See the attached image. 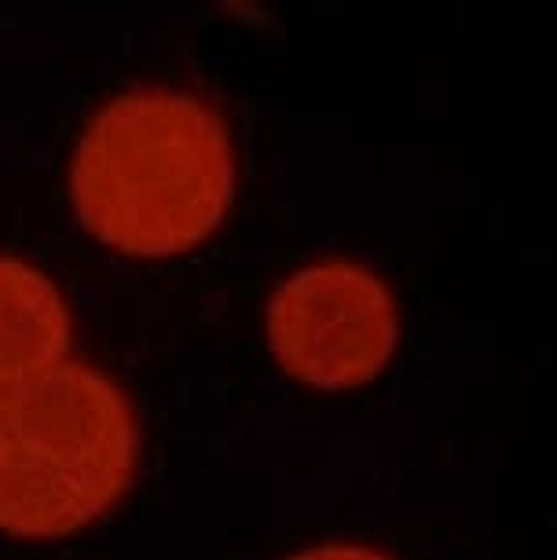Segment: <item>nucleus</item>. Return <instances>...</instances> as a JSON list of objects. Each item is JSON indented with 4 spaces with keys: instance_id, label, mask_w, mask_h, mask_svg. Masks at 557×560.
Segmentation results:
<instances>
[{
    "instance_id": "1",
    "label": "nucleus",
    "mask_w": 557,
    "mask_h": 560,
    "mask_svg": "<svg viewBox=\"0 0 557 560\" xmlns=\"http://www.w3.org/2000/svg\"><path fill=\"white\" fill-rule=\"evenodd\" d=\"M70 195L103 246L143 260L181 257L224 224L235 198L228 125L187 92H125L81 132Z\"/></svg>"
},
{
    "instance_id": "2",
    "label": "nucleus",
    "mask_w": 557,
    "mask_h": 560,
    "mask_svg": "<svg viewBox=\"0 0 557 560\" xmlns=\"http://www.w3.org/2000/svg\"><path fill=\"white\" fill-rule=\"evenodd\" d=\"M140 425L121 385L67 359L0 388V532L30 542L100 524L129 494Z\"/></svg>"
},
{
    "instance_id": "3",
    "label": "nucleus",
    "mask_w": 557,
    "mask_h": 560,
    "mask_svg": "<svg viewBox=\"0 0 557 560\" xmlns=\"http://www.w3.org/2000/svg\"><path fill=\"white\" fill-rule=\"evenodd\" d=\"M265 326L276 363L312 388L367 385L401 341L393 293L352 260H320L293 271L271 293Z\"/></svg>"
},
{
    "instance_id": "4",
    "label": "nucleus",
    "mask_w": 557,
    "mask_h": 560,
    "mask_svg": "<svg viewBox=\"0 0 557 560\" xmlns=\"http://www.w3.org/2000/svg\"><path fill=\"white\" fill-rule=\"evenodd\" d=\"M70 345L73 319L56 282L34 264L0 257V388L62 366Z\"/></svg>"
},
{
    "instance_id": "5",
    "label": "nucleus",
    "mask_w": 557,
    "mask_h": 560,
    "mask_svg": "<svg viewBox=\"0 0 557 560\" xmlns=\"http://www.w3.org/2000/svg\"><path fill=\"white\" fill-rule=\"evenodd\" d=\"M287 560H393L382 549L371 546H352V542H330V546H315L304 549V553H293Z\"/></svg>"
}]
</instances>
